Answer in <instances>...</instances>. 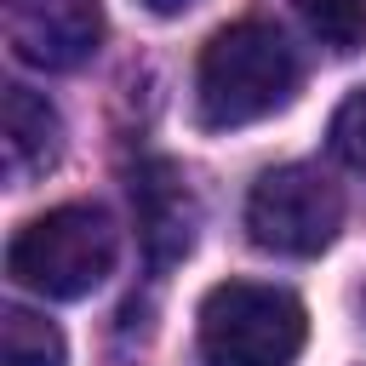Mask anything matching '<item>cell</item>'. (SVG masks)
<instances>
[{"mask_svg":"<svg viewBox=\"0 0 366 366\" xmlns=\"http://www.w3.org/2000/svg\"><path fill=\"white\" fill-rule=\"evenodd\" d=\"M297 92V51L274 23H229L206 40L194 69V109L206 126H252Z\"/></svg>","mask_w":366,"mask_h":366,"instance_id":"6da1fadb","label":"cell"},{"mask_svg":"<svg viewBox=\"0 0 366 366\" xmlns=\"http://www.w3.org/2000/svg\"><path fill=\"white\" fill-rule=\"evenodd\" d=\"M309 315L286 286L223 280L200 297V366H292Z\"/></svg>","mask_w":366,"mask_h":366,"instance_id":"7a4b0ae2","label":"cell"},{"mask_svg":"<svg viewBox=\"0 0 366 366\" xmlns=\"http://www.w3.org/2000/svg\"><path fill=\"white\" fill-rule=\"evenodd\" d=\"M120 234L103 206H57L23 223L6 246V274L40 297H86L109 280Z\"/></svg>","mask_w":366,"mask_h":366,"instance_id":"3957f363","label":"cell"},{"mask_svg":"<svg viewBox=\"0 0 366 366\" xmlns=\"http://www.w3.org/2000/svg\"><path fill=\"white\" fill-rule=\"evenodd\" d=\"M337 223H343V194L315 166H274L246 194V234H252V246L280 252V257L326 252L337 240Z\"/></svg>","mask_w":366,"mask_h":366,"instance_id":"277c9868","label":"cell"},{"mask_svg":"<svg viewBox=\"0 0 366 366\" xmlns=\"http://www.w3.org/2000/svg\"><path fill=\"white\" fill-rule=\"evenodd\" d=\"M132 212H137V240H143L149 269H172L189 257L194 229H200V200L177 160L149 154L132 166Z\"/></svg>","mask_w":366,"mask_h":366,"instance_id":"5b68a950","label":"cell"},{"mask_svg":"<svg viewBox=\"0 0 366 366\" xmlns=\"http://www.w3.org/2000/svg\"><path fill=\"white\" fill-rule=\"evenodd\" d=\"M6 40L34 69H80L103 40L97 0H6Z\"/></svg>","mask_w":366,"mask_h":366,"instance_id":"8992f818","label":"cell"},{"mask_svg":"<svg viewBox=\"0 0 366 366\" xmlns=\"http://www.w3.org/2000/svg\"><path fill=\"white\" fill-rule=\"evenodd\" d=\"M0 149H6V177L11 183H29L34 172H46L63 154V120H57V109L40 92H29V86H6Z\"/></svg>","mask_w":366,"mask_h":366,"instance_id":"52a82bcc","label":"cell"},{"mask_svg":"<svg viewBox=\"0 0 366 366\" xmlns=\"http://www.w3.org/2000/svg\"><path fill=\"white\" fill-rule=\"evenodd\" d=\"M0 343H6V366H69L63 332L51 320H40L34 309H6L0 315Z\"/></svg>","mask_w":366,"mask_h":366,"instance_id":"ba28073f","label":"cell"},{"mask_svg":"<svg viewBox=\"0 0 366 366\" xmlns=\"http://www.w3.org/2000/svg\"><path fill=\"white\" fill-rule=\"evenodd\" d=\"M292 6H297L303 29H309L326 51L349 57V51L366 46V0H292Z\"/></svg>","mask_w":366,"mask_h":366,"instance_id":"9c48e42d","label":"cell"},{"mask_svg":"<svg viewBox=\"0 0 366 366\" xmlns=\"http://www.w3.org/2000/svg\"><path fill=\"white\" fill-rule=\"evenodd\" d=\"M332 149H337L355 172H366V92L343 97V109L332 114Z\"/></svg>","mask_w":366,"mask_h":366,"instance_id":"30bf717a","label":"cell"},{"mask_svg":"<svg viewBox=\"0 0 366 366\" xmlns=\"http://www.w3.org/2000/svg\"><path fill=\"white\" fill-rule=\"evenodd\" d=\"M149 6H154L160 17H172V11H183V6H194V0H149Z\"/></svg>","mask_w":366,"mask_h":366,"instance_id":"8fae6325","label":"cell"}]
</instances>
